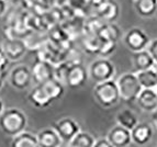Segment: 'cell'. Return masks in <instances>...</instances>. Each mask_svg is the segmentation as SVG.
Listing matches in <instances>:
<instances>
[{
  "label": "cell",
  "mask_w": 157,
  "mask_h": 147,
  "mask_svg": "<svg viewBox=\"0 0 157 147\" xmlns=\"http://www.w3.org/2000/svg\"><path fill=\"white\" fill-rule=\"evenodd\" d=\"M28 119L21 110L9 108L0 114V129L6 135L14 137L25 131Z\"/></svg>",
  "instance_id": "1"
},
{
  "label": "cell",
  "mask_w": 157,
  "mask_h": 147,
  "mask_svg": "<svg viewBox=\"0 0 157 147\" xmlns=\"http://www.w3.org/2000/svg\"><path fill=\"white\" fill-rule=\"evenodd\" d=\"M94 97L98 103L103 108H111L121 100L118 84L110 79L107 81L96 84L94 87Z\"/></svg>",
  "instance_id": "2"
},
{
  "label": "cell",
  "mask_w": 157,
  "mask_h": 147,
  "mask_svg": "<svg viewBox=\"0 0 157 147\" xmlns=\"http://www.w3.org/2000/svg\"><path fill=\"white\" fill-rule=\"evenodd\" d=\"M121 99L128 103L136 101L143 87L141 86L137 75L133 73H125L117 80Z\"/></svg>",
  "instance_id": "3"
},
{
  "label": "cell",
  "mask_w": 157,
  "mask_h": 147,
  "mask_svg": "<svg viewBox=\"0 0 157 147\" xmlns=\"http://www.w3.org/2000/svg\"><path fill=\"white\" fill-rule=\"evenodd\" d=\"M89 77L96 84L107 81L113 78L115 74V67L111 61L108 58L101 57L92 62L88 69Z\"/></svg>",
  "instance_id": "4"
},
{
  "label": "cell",
  "mask_w": 157,
  "mask_h": 147,
  "mask_svg": "<svg viewBox=\"0 0 157 147\" xmlns=\"http://www.w3.org/2000/svg\"><path fill=\"white\" fill-rule=\"evenodd\" d=\"M123 41L126 47L133 53L146 50L151 42L148 35L140 28H132L128 30L124 35Z\"/></svg>",
  "instance_id": "5"
},
{
  "label": "cell",
  "mask_w": 157,
  "mask_h": 147,
  "mask_svg": "<svg viewBox=\"0 0 157 147\" xmlns=\"http://www.w3.org/2000/svg\"><path fill=\"white\" fill-rule=\"evenodd\" d=\"M11 86L17 90H25L31 86L32 78L31 69L25 65H18L11 70L9 76Z\"/></svg>",
  "instance_id": "6"
},
{
  "label": "cell",
  "mask_w": 157,
  "mask_h": 147,
  "mask_svg": "<svg viewBox=\"0 0 157 147\" xmlns=\"http://www.w3.org/2000/svg\"><path fill=\"white\" fill-rule=\"evenodd\" d=\"M53 127L65 143H71V139L80 132L79 124L71 118L60 119L53 124Z\"/></svg>",
  "instance_id": "7"
},
{
  "label": "cell",
  "mask_w": 157,
  "mask_h": 147,
  "mask_svg": "<svg viewBox=\"0 0 157 147\" xmlns=\"http://www.w3.org/2000/svg\"><path fill=\"white\" fill-rule=\"evenodd\" d=\"M54 68H55V65H53L52 63L37 58L31 69L33 81L36 85H42L53 79L54 78Z\"/></svg>",
  "instance_id": "8"
},
{
  "label": "cell",
  "mask_w": 157,
  "mask_h": 147,
  "mask_svg": "<svg viewBox=\"0 0 157 147\" xmlns=\"http://www.w3.org/2000/svg\"><path fill=\"white\" fill-rule=\"evenodd\" d=\"M25 42L21 39H6L1 45V50L9 61H18L26 52Z\"/></svg>",
  "instance_id": "9"
},
{
  "label": "cell",
  "mask_w": 157,
  "mask_h": 147,
  "mask_svg": "<svg viewBox=\"0 0 157 147\" xmlns=\"http://www.w3.org/2000/svg\"><path fill=\"white\" fill-rule=\"evenodd\" d=\"M88 77H89V73L82 64H71V67L68 70L66 86L71 87L73 89L80 88L87 82Z\"/></svg>",
  "instance_id": "10"
},
{
  "label": "cell",
  "mask_w": 157,
  "mask_h": 147,
  "mask_svg": "<svg viewBox=\"0 0 157 147\" xmlns=\"http://www.w3.org/2000/svg\"><path fill=\"white\" fill-rule=\"evenodd\" d=\"M107 138L114 147H128L132 143L131 131L119 124L109 131Z\"/></svg>",
  "instance_id": "11"
},
{
  "label": "cell",
  "mask_w": 157,
  "mask_h": 147,
  "mask_svg": "<svg viewBox=\"0 0 157 147\" xmlns=\"http://www.w3.org/2000/svg\"><path fill=\"white\" fill-rule=\"evenodd\" d=\"M94 14L105 22H115L120 16V6L115 0H105L99 8L94 10Z\"/></svg>",
  "instance_id": "12"
},
{
  "label": "cell",
  "mask_w": 157,
  "mask_h": 147,
  "mask_svg": "<svg viewBox=\"0 0 157 147\" xmlns=\"http://www.w3.org/2000/svg\"><path fill=\"white\" fill-rule=\"evenodd\" d=\"M132 142L136 145L143 146L152 139L153 137V129L152 126L147 123H137L133 129L131 130Z\"/></svg>",
  "instance_id": "13"
},
{
  "label": "cell",
  "mask_w": 157,
  "mask_h": 147,
  "mask_svg": "<svg viewBox=\"0 0 157 147\" xmlns=\"http://www.w3.org/2000/svg\"><path fill=\"white\" fill-rule=\"evenodd\" d=\"M136 102L143 111L152 112L157 108V91L156 89L143 88L139 95Z\"/></svg>",
  "instance_id": "14"
},
{
  "label": "cell",
  "mask_w": 157,
  "mask_h": 147,
  "mask_svg": "<svg viewBox=\"0 0 157 147\" xmlns=\"http://www.w3.org/2000/svg\"><path fill=\"white\" fill-rule=\"evenodd\" d=\"M40 147H60L63 139L60 138L54 127H48L40 131L36 134Z\"/></svg>",
  "instance_id": "15"
},
{
  "label": "cell",
  "mask_w": 157,
  "mask_h": 147,
  "mask_svg": "<svg viewBox=\"0 0 157 147\" xmlns=\"http://www.w3.org/2000/svg\"><path fill=\"white\" fill-rule=\"evenodd\" d=\"M28 99H29V102L37 109L47 108L48 105L53 103V101L47 96V93L45 92V90L43 89V87L41 85H36L34 87L28 96Z\"/></svg>",
  "instance_id": "16"
},
{
  "label": "cell",
  "mask_w": 157,
  "mask_h": 147,
  "mask_svg": "<svg viewBox=\"0 0 157 147\" xmlns=\"http://www.w3.org/2000/svg\"><path fill=\"white\" fill-rule=\"evenodd\" d=\"M133 66L136 73L146 69L153 68L155 66V62L147 50L140 51L133 53Z\"/></svg>",
  "instance_id": "17"
},
{
  "label": "cell",
  "mask_w": 157,
  "mask_h": 147,
  "mask_svg": "<svg viewBox=\"0 0 157 147\" xmlns=\"http://www.w3.org/2000/svg\"><path fill=\"white\" fill-rule=\"evenodd\" d=\"M98 35L103 41H113L118 43L119 40L122 37V30L114 22H105L98 32Z\"/></svg>",
  "instance_id": "18"
},
{
  "label": "cell",
  "mask_w": 157,
  "mask_h": 147,
  "mask_svg": "<svg viewBox=\"0 0 157 147\" xmlns=\"http://www.w3.org/2000/svg\"><path fill=\"white\" fill-rule=\"evenodd\" d=\"M157 8V0H134L135 12L141 18L147 19L155 16Z\"/></svg>",
  "instance_id": "19"
},
{
  "label": "cell",
  "mask_w": 157,
  "mask_h": 147,
  "mask_svg": "<svg viewBox=\"0 0 157 147\" xmlns=\"http://www.w3.org/2000/svg\"><path fill=\"white\" fill-rule=\"evenodd\" d=\"M41 86L43 87V89L45 90V92H46L47 96L50 97V99L52 100L53 102L55 100L63 97L64 92H65V86L62 82L58 81V80H56L55 78L44 82Z\"/></svg>",
  "instance_id": "20"
},
{
  "label": "cell",
  "mask_w": 157,
  "mask_h": 147,
  "mask_svg": "<svg viewBox=\"0 0 157 147\" xmlns=\"http://www.w3.org/2000/svg\"><path fill=\"white\" fill-rule=\"evenodd\" d=\"M11 147H40V145L36 135L24 131L13 137Z\"/></svg>",
  "instance_id": "21"
},
{
  "label": "cell",
  "mask_w": 157,
  "mask_h": 147,
  "mask_svg": "<svg viewBox=\"0 0 157 147\" xmlns=\"http://www.w3.org/2000/svg\"><path fill=\"white\" fill-rule=\"evenodd\" d=\"M115 118H117V123L119 125L123 126V127L130 130V131L139 123L137 115L130 109H124V110L119 111Z\"/></svg>",
  "instance_id": "22"
},
{
  "label": "cell",
  "mask_w": 157,
  "mask_h": 147,
  "mask_svg": "<svg viewBox=\"0 0 157 147\" xmlns=\"http://www.w3.org/2000/svg\"><path fill=\"white\" fill-rule=\"evenodd\" d=\"M137 78L143 88L147 89H156L157 88V73L155 68H149L146 70L137 71Z\"/></svg>",
  "instance_id": "23"
},
{
  "label": "cell",
  "mask_w": 157,
  "mask_h": 147,
  "mask_svg": "<svg viewBox=\"0 0 157 147\" xmlns=\"http://www.w3.org/2000/svg\"><path fill=\"white\" fill-rule=\"evenodd\" d=\"M102 40L98 34H88L84 35L82 39V47L85 52L88 54H97L99 53Z\"/></svg>",
  "instance_id": "24"
},
{
  "label": "cell",
  "mask_w": 157,
  "mask_h": 147,
  "mask_svg": "<svg viewBox=\"0 0 157 147\" xmlns=\"http://www.w3.org/2000/svg\"><path fill=\"white\" fill-rule=\"evenodd\" d=\"M105 22L100 19L98 16L94 14V17H89L88 19H86L85 23L82 24V32L84 35L88 34H98V32L100 31L101 26L105 24Z\"/></svg>",
  "instance_id": "25"
},
{
  "label": "cell",
  "mask_w": 157,
  "mask_h": 147,
  "mask_svg": "<svg viewBox=\"0 0 157 147\" xmlns=\"http://www.w3.org/2000/svg\"><path fill=\"white\" fill-rule=\"evenodd\" d=\"M97 139L94 138L90 133L87 132H79L76 136L71 141V147H94Z\"/></svg>",
  "instance_id": "26"
},
{
  "label": "cell",
  "mask_w": 157,
  "mask_h": 147,
  "mask_svg": "<svg viewBox=\"0 0 157 147\" xmlns=\"http://www.w3.org/2000/svg\"><path fill=\"white\" fill-rule=\"evenodd\" d=\"M69 67H71V64L68 63V62L64 61L62 63L55 65V68H54V78L56 80H58L59 82H62L64 86H66V82H67Z\"/></svg>",
  "instance_id": "27"
},
{
  "label": "cell",
  "mask_w": 157,
  "mask_h": 147,
  "mask_svg": "<svg viewBox=\"0 0 157 147\" xmlns=\"http://www.w3.org/2000/svg\"><path fill=\"white\" fill-rule=\"evenodd\" d=\"M115 50H117V42H113V41H103L102 40L101 46H100L98 55L101 56V57L107 58L108 56H110L111 54H113Z\"/></svg>",
  "instance_id": "28"
},
{
  "label": "cell",
  "mask_w": 157,
  "mask_h": 147,
  "mask_svg": "<svg viewBox=\"0 0 157 147\" xmlns=\"http://www.w3.org/2000/svg\"><path fill=\"white\" fill-rule=\"evenodd\" d=\"M146 50L148 51V53L153 57L155 64H157V39L153 40V41L149 42V44H148V46H147Z\"/></svg>",
  "instance_id": "29"
},
{
  "label": "cell",
  "mask_w": 157,
  "mask_h": 147,
  "mask_svg": "<svg viewBox=\"0 0 157 147\" xmlns=\"http://www.w3.org/2000/svg\"><path fill=\"white\" fill-rule=\"evenodd\" d=\"M94 147H114L108 138H99L96 141Z\"/></svg>",
  "instance_id": "30"
},
{
  "label": "cell",
  "mask_w": 157,
  "mask_h": 147,
  "mask_svg": "<svg viewBox=\"0 0 157 147\" xmlns=\"http://www.w3.org/2000/svg\"><path fill=\"white\" fill-rule=\"evenodd\" d=\"M8 62H9V59L7 58V56L5 55V53L2 52V50L0 48V70L5 71L6 66L8 65Z\"/></svg>",
  "instance_id": "31"
},
{
  "label": "cell",
  "mask_w": 157,
  "mask_h": 147,
  "mask_svg": "<svg viewBox=\"0 0 157 147\" xmlns=\"http://www.w3.org/2000/svg\"><path fill=\"white\" fill-rule=\"evenodd\" d=\"M8 9V1L7 0H0V18L7 12Z\"/></svg>",
  "instance_id": "32"
},
{
  "label": "cell",
  "mask_w": 157,
  "mask_h": 147,
  "mask_svg": "<svg viewBox=\"0 0 157 147\" xmlns=\"http://www.w3.org/2000/svg\"><path fill=\"white\" fill-rule=\"evenodd\" d=\"M105 1V0H91V8H94V10H96V9L99 8Z\"/></svg>",
  "instance_id": "33"
},
{
  "label": "cell",
  "mask_w": 157,
  "mask_h": 147,
  "mask_svg": "<svg viewBox=\"0 0 157 147\" xmlns=\"http://www.w3.org/2000/svg\"><path fill=\"white\" fill-rule=\"evenodd\" d=\"M152 120L155 124L157 125V108L154 111H152Z\"/></svg>",
  "instance_id": "34"
},
{
  "label": "cell",
  "mask_w": 157,
  "mask_h": 147,
  "mask_svg": "<svg viewBox=\"0 0 157 147\" xmlns=\"http://www.w3.org/2000/svg\"><path fill=\"white\" fill-rule=\"evenodd\" d=\"M3 112V102H2V100L0 99V114Z\"/></svg>",
  "instance_id": "35"
},
{
  "label": "cell",
  "mask_w": 157,
  "mask_h": 147,
  "mask_svg": "<svg viewBox=\"0 0 157 147\" xmlns=\"http://www.w3.org/2000/svg\"><path fill=\"white\" fill-rule=\"evenodd\" d=\"M154 68H155V70H156V73H157V64H155Z\"/></svg>",
  "instance_id": "36"
},
{
  "label": "cell",
  "mask_w": 157,
  "mask_h": 147,
  "mask_svg": "<svg viewBox=\"0 0 157 147\" xmlns=\"http://www.w3.org/2000/svg\"><path fill=\"white\" fill-rule=\"evenodd\" d=\"M155 16L157 17V8H156V13H155Z\"/></svg>",
  "instance_id": "37"
},
{
  "label": "cell",
  "mask_w": 157,
  "mask_h": 147,
  "mask_svg": "<svg viewBox=\"0 0 157 147\" xmlns=\"http://www.w3.org/2000/svg\"><path fill=\"white\" fill-rule=\"evenodd\" d=\"M156 91H157V88H156Z\"/></svg>",
  "instance_id": "38"
}]
</instances>
